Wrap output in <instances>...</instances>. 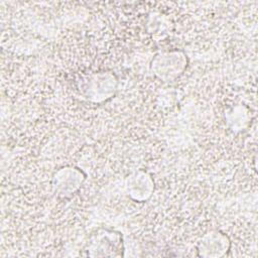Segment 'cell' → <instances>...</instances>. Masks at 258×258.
Listing matches in <instances>:
<instances>
[{
  "mask_svg": "<svg viewBox=\"0 0 258 258\" xmlns=\"http://www.w3.org/2000/svg\"><path fill=\"white\" fill-rule=\"evenodd\" d=\"M118 78L111 71H99L83 76L79 80L81 96L94 104L110 100L117 92Z\"/></svg>",
  "mask_w": 258,
  "mask_h": 258,
  "instance_id": "obj_1",
  "label": "cell"
},
{
  "mask_svg": "<svg viewBox=\"0 0 258 258\" xmlns=\"http://www.w3.org/2000/svg\"><path fill=\"white\" fill-rule=\"evenodd\" d=\"M188 57L183 50L171 49L156 53L150 62V72L158 80L171 83L185 71Z\"/></svg>",
  "mask_w": 258,
  "mask_h": 258,
  "instance_id": "obj_2",
  "label": "cell"
},
{
  "mask_svg": "<svg viewBox=\"0 0 258 258\" xmlns=\"http://www.w3.org/2000/svg\"><path fill=\"white\" fill-rule=\"evenodd\" d=\"M85 250L88 256L104 257V256H122L124 250L122 235L110 229H98L91 233Z\"/></svg>",
  "mask_w": 258,
  "mask_h": 258,
  "instance_id": "obj_3",
  "label": "cell"
},
{
  "mask_svg": "<svg viewBox=\"0 0 258 258\" xmlns=\"http://www.w3.org/2000/svg\"><path fill=\"white\" fill-rule=\"evenodd\" d=\"M86 180V174L76 166L66 165L54 171L51 186L54 194L63 199L73 197Z\"/></svg>",
  "mask_w": 258,
  "mask_h": 258,
  "instance_id": "obj_4",
  "label": "cell"
},
{
  "mask_svg": "<svg viewBox=\"0 0 258 258\" xmlns=\"http://www.w3.org/2000/svg\"><path fill=\"white\" fill-rule=\"evenodd\" d=\"M155 183L152 175L145 169H138L128 174L124 181L127 197L136 203H145L153 195Z\"/></svg>",
  "mask_w": 258,
  "mask_h": 258,
  "instance_id": "obj_5",
  "label": "cell"
},
{
  "mask_svg": "<svg viewBox=\"0 0 258 258\" xmlns=\"http://www.w3.org/2000/svg\"><path fill=\"white\" fill-rule=\"evenodd\" d=\"M230 247L231 241L225 233L219 230H211L199 240L197 251L201 257L219 258L225 256Z\"/></svg>",
  "mask_w": 258,
  "mask_h": 258,
  "instance_id": "obj_6",
  "label": "cell"
},
{
  "mask_svg": "<svg viewBox=\"0 0 258 258\" xmlns=\"http://www.w3.org/2000/svg\"><path fill=\"white\" fill-rule=\"evenodd\" d=\"M251 121V114L247 107L236 105L230 107L225 112V122L233 132H241L245 130Z\"/></svg>",
  "mask_w": 258,
  "mask_h": 258,
  "instance_id": "obj_7",
  "label": "cell"
}]
</instances>
